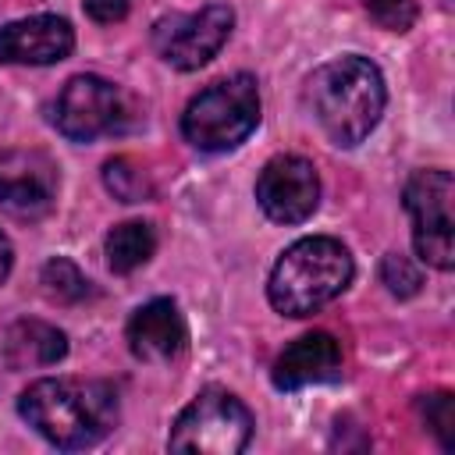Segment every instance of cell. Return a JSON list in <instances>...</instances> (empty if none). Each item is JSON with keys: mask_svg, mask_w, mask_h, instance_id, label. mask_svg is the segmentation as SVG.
Listing matches in <instances>:
<instances>
[{"mask_svg": "<svg viewBox=\"0 0 455 455\" xmlns=\"http://www.w3.org/2000/svg\"><path fill=\"white\" fill-rule=\"evenodd\" d=\"M352 274V252L338 238H299L277 256L267 281V299L281 316H313L348 288Z\"/></svg>", "mask_w": 455, "mask_h": 455, "instance_id": "cell-3", "label": "cell"}, {"mask_svg": "<svg viewBox=\"0 0 455 455\" xmlns=\"http://www.w3.org/2000/svg\"><path fill=\"white\" fill-rule=\"evenodd\" d=\"M188 341L185 316L174 299H153L139 306L128 320V348L142 363H171Z\"/></svg>", "mask_w": 455, "mask_h": 455, "instance_id": "cell-13", "label": "cell"}, {"mask_svg": "<svg viewBox=\"0 0 455 455\" xmlns=\"http://www.w3.org/2000/svg\"><path fill=\"white\" fill-rule=\"evenodd\" d=\"M11 263H14V249H11L7 235L0 231V284H4V281H7V274H11Z\"/></svg>", "mask_w": 455, "mask_h": 455, "instance_id": "cell-22", "label": "cell"}, {"mask_svg": "<svg viewBox=\"0 0 455 455\" xmlns=\"http://www.w3.org/2000/svg\"><path fill=\"white\" fill-rule=\"evenodd\" d=\"M18 412L53 448L78 451L100 444L117 427V395L107 380L43 377L21 391Z\"/></svg>", "mask_w": 455, "mask_h": 455, "instance_id": "cell-1", "label": "cell"}, {"mask_svg": "<svg viewBox=\"0 0 455 455\" xmlns=\"http://www.w3.org/2000/svg\"><path fill=\"white\" fill-rule=\"evenodd\" d=\"M85 14L100 25H114L128 18V0H85Z\"/></svg>", "mask_w": 455, "mask_h": 455, "instance_id": "cell-21", "label": "cell"}, {"mask_svg": "<svg viewBox=\"0 0 455 455\" xmlns=\"http://www.w3.org/2000/svg\"><path fill=\"white\" fill-rule=\"evenodd\" d=\"M380 281L387 284L391 295H398V299H412V295L419 291V284H423V274H419V267H416L409 256H402V252H387L384 263H380Z\"/></svg>", "mask_w": 455, "mask_h": 455, "instance_id": "cell-18", "label": "cell"}, {"mask_svg": "<svg viewBox=\"0 0 455 455\" xmlns=\"http://www.w3.org/2000/svg\"><path fill=\"white\" fill-rule=\"evenodd\" d=\"M256 203L277 224H302L320 206V174L306 156L284 153L267 160L256 178Z\"/></svg>", "mask_w": 455, "mask_h": 455, "instance_id": "cell-9", "label": "cell"}, {"mask_svg": "<svg viewBox=\"0 0 455 455\" xmlns=\"http://www.w3.org/2000/svg\"><path fill=\"white\" fill-rule=\"evenodd\" d=\"M363 4H366L370 18L380 21L384 28H391V32H405L416 18L412 0H363Z\"/></svg>", "mask_w": 455, "mask_h": 455, "instance_id": "cell-20", "label": "cell"}, {"mask_svg": "<svg viewBox=\"0 0 455 455\" xmlns=\"http://www.w3.org/2000/svg\"><path fill=\"white\" fill-rule=\"evenodd\" d=\"M103 185H107V192H110L114 199H121V203H142V199L153 196L149 174H146L135 160H128V156L107 160V167H103Z\"/></svg>", "mask_w": 455, "mask_h": 455, "instance_id": "cell-17", "label": "cell"}, {"mask_svg": "<svg viewBox=\"0 0 455 455\" xmlns=\"http://www.w3.org/2000/svg\"><path fill=\"white\" fill-rule=\"evenodd\" d=\"M132 121L128 96L100 78V75H75L53 100V124L71 142H96L100 135H117Z\"/></svg>", "mask_w": 455, "mask_h": 455, "instance_id": "cell-7", "label": "cell"}, {"mask_svg": "<svg viewBox=\"0 0 455 455\" xmlns=\"http://www.w3.org/2000/svg\"><path fill=\"white\" fill-rule=\"evenodd\" d=\"M39 284H43V291H46L53 302H60V306H75V302H85V299L92 295L89 277H85L71 259H64V256L50 259V263L43 267Z\"/></svg>", "mask_w": 455, "mask_h": 455, "instance_id": "cell-16", "label": "cell"}, {"mask_svg": "<svg viewBox=\"0 0 455 455\" xmlns=\"http://www.w3.org/2000/svg\"><path fill=\"white\" fill-rule=\"evenodd\" d=\"M103 249H107V263L114 274H132L142 263H149V256L156 252V231L146 220H124L110 228Z\"/></svg>", "mask_w": 455, "mask_h": 455, "instance_id": "cell-15", "label": "cell"}, {"mask_svg": "<svg viewBox=\"0 0 455 455\" xmlns=\"http://www.w3.org/2000/svg\"><path fill=\"white\" fill-rule=\"evenodd\" d=\"M75 50V28L60 14H32L0 25V64L46 68Z\"/></svg>", "mask_w": 455, "mask_h": 455, "instance_id": "cell-11", "label": "cell"}, {"mask_svg": "<svg viewBox=\"0 0 455 455\" xmlns=\"http://www.w3.org/2000/svg\"><path fill=\"white\" fill-rule=\"evenodd\" d=\"M57 164L39 149L0 153V210L18 220H39L57 199Z\"/></svg>", "mask_w": 455, "mask_h": 455, "instance_id": "cell-10", "label": "cell"}, {"mask_svg": "<svg viewBox=\"0 0 455 455\" xmlns=\"http://www.w3.org/2000/svg\"><path fill=\"white\" fill-rule=\"evenodd\" d=\"M68 355V338L53 323L43 320H18L4 334V359L11 370H36L53 366Z\"/></svg>", "mask_w": 455, "mask_h": 455, "instance_id": "cell-14", "label": "cell"}, {"mask_svg": "<svg viewBox=\"0 0 455 455\" xmlns=\"http://www.w3.org/2000/svg\"><path fill=\"white\" fill-rule=\"evenodd\" d=\"M235 28V11L228 4H206L192 14H164L153 25V50L164 64L178 71H196L217 57Z\"/></svg>", "mask_w": 455, "mask_h": 455, "instance_id": "cell-8", "label": "cell"}, {"mask_svg": "<svg viewBox=\"0 0 455 455\" xmlns=\"http://www.w3.org/2000/svg\"><path fill=\"white\" fill-rule=\"evenodd\" d=\"M419 409H423L427 427L437 434L441 448L451 451V448H455V402H451V395H448V391H437V395L423 398Z\"/></svg>", "mask_w": 455, "mask_h": 455, "instance_id": "cell-19", "label": "cell"}, {"mask_svg": "<svg viewBox=\"0 0 455 455\" xmlns=\"http://www.w3.org/2000/svg\"><path fill=\"white\" fill-rule=\"evenodd\" d=\"M451 196H455V181H451V171H444V167L416 171L402 192L405 210L412 217L416 256L434 270H451V263H455Z\"/></svg>", "mask_w": 455, "mask_h": 455, "instance_id": "cell-6", "label": "cell"}, {"mask_svg": "<svg viewBox=\"0 0 455 455\" xmlns=\"http://www.w3.org/2000/svg\"><path fill=\"white\" fill-rule=\"evenodd\" d=\"M259 124V85L252 75H231L206 85L181 114V135L203 153L242 146Z\"/></svg>", "mask_w": 455, "mask_h": 455, "instance_id": "cell-4", "label": "cell"}, {"mask_svg": "<svg viewBox=\"0 0 455 455\" xmlns=\"http://www.w3.org/2000/svg\"><path fill=\"white\" fill-rule=\"evenodd\" d=\"M341 377V348L327 331H313L295 338L270 370L277 391H299L309 384H331Z\"/></svg>", "mask_w": 455, "mask_h": 455, "instance_id": "cell-12", "label": "cell"}, {"mask_svg": "<svg viewBox=\"0 0 455 455\" xmlns=\"http://www.w3.org/2000/svg\"><path fill=\"white\" fill-rule=\"evenodd\" d=\"M387 103L384 75L370 57L345 53L320 64L306 82V107L334 146H359Z\"/></svg>", "mask_w": 455, "mask_h": 455, "instance_id": "cell-2", "label": "cell"}, {"mask_svg": "<svg viewBox=\"0 0 455 455\" xmlns=\"http://www.w3.org/2000/svg\"><path fill=\"white\" fill-rule=\"evenodd\" d=\"M252 427V412L242 398L224 387H206L174 419L167 448L196 455H238L249 444Z\"/></svg>", "mask_w": 455, "mask_h": 455, "instance_id": "cell-5", "label": "cell"}]
</instances>
